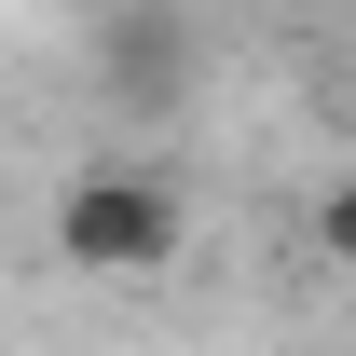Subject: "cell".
I'll list each match as a JSON object with an SVG mask.
<instances>
[{
  "instance_id": "obj_1",
  "label": "cell",
  "mask_w": 356,
  "mask_h": 356,
  "mask_svg": "<svg viewBox=\"0 0 356 356\" xmlns=\"http://www.w3.org/2000/svg\"><path fill=\"white\" fill-rule=\"evenodd\" d=\"M178 247H192V206L151 165H83L55 192V261L69 274H165Z\"/></svg>"
},
{
  "instance_id": "obj_2",
  "label": "cell",
  "mask_w": 356,
  "mask_h": 356,
  "mask_svg": "<svg viewBox=\"0 0 356 356\" xmlns=\"http://www.w3.org/2000/svg\"><path fill=\"white\" fill-rule=\"evenodd\" d=\"M96 69H110L137 110H178V83H192V28H178V14H110V28H96Z\"/></svg>"
},
{
  "instance_id": "obj_3",
  "label": "cell",
  "mask_w": 356,
  "mask_h": 356,
  "mask_svg": "<svg viewBox=\"0 0 356 356\" xmlns=\"http://www.w3.org/2000/svg\"><path fill=\"white\" fill-rule=\"evenodd\" d=\"M247 14H329V0H247Z\"/></svg>"
}]
</instances>
